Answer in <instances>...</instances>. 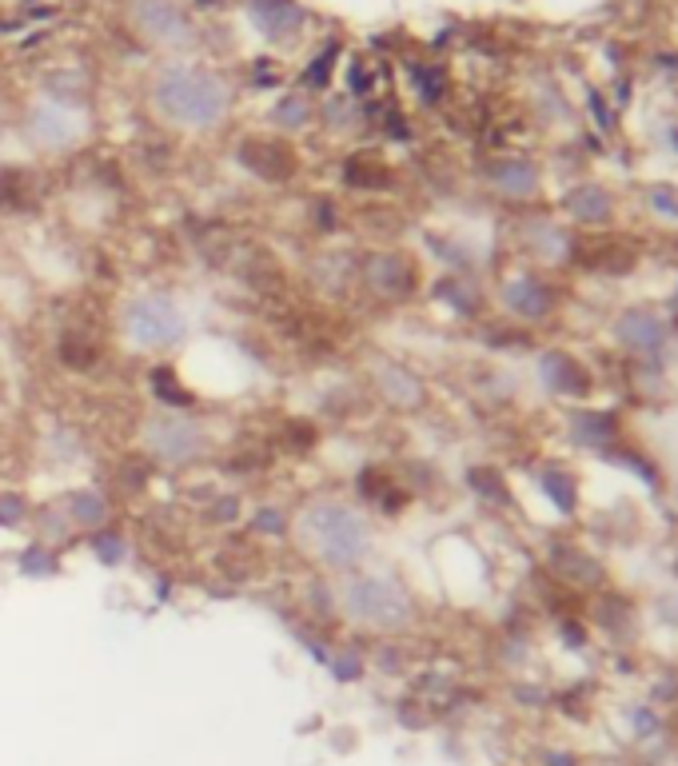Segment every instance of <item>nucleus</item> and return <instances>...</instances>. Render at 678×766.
<instances>
[{"label":"nucleus","instance_id":"1","mask_svg":"<svg viewBox=\"0 0 678 766\" xmlns=\"http://www.w3.org/2000/svg\"><path fill=\"white\" fill-rule=\"evenodd\" d=\"M153 108L164 125L188 128V132H212L232 112V88L216 72L191 65L160 68L153 80Z\"/></svg>","mask_w":678,"mask_h":766},{"label":"nucleus","instance_id":"2","mask_svg":"<svg viewBox=\"0 0 678 766\" xmlns=\"http://www.w3.org/2000/svg\"><path fill=\"white\" fill-rule=\"evenodd\" d=\"M299 543L332 571H355L372 556V523L344 499H316L296 519Z\"/></svg>","mask_w":678,"mask_h":766},{"label":"nucleus","instance_id":"3","mask_svg":"<svg viewBox=\"0 0 678 766\" xmlns=\"http://www.w3.org/2000/svg\"><path fill=\"white\" fill-rule=\"evenodd\" d=\"M495 299L503 307V320L535 332L563 316V284L543 268H531V264H519V268L499 272L495 284Z\"/></svg>","mask_w":678,"mask_h":766},{"label":"nucleus","instance_id":"4","mask_svg":"<svg viewBox=\"0 0 678 766\" xmlns=\"http://www.w3.org/2000/svg\"><path fill=\"white\" fill-rule=\"evenodd\" d=\"M344 611L372 631H403L415 619V603L392 574H352L344 587Z\"/></svg>","mask_w":678,"mask_h":766},{"label":"nucleus","instance_id":"5","mask_svg":"<svg viewBox=\"0 0 678 766\" xmlns=\"http://www.w3.org/2000/svg\"><path fill=\"white\" fill-rule=\"evenodd\" d=\"M611 340L635 367L650 372V367H662L675 344V320L667 316V307L622 304L611 316Z\"/></svg>","mask_w":678,"mask_h":766},{"label":"nucleus","instance_id":"6","mask_svg":"<svg viewBox=\"0 0 678 766\" xmlns=\"http://www.w3.org/2000/svg\"><path fill=\"white\" fill-rule=\"evenodd\" d=\"M120 327H125V340L136 352H168V347H176L188 335V316H184L173 296L140 292L120 312Z\"/></svg>","mask_w":678,"mask_h":766},{"label":"nucleus","instance_id":"7","mask_svg":"<svg viewBox=\"0 0 678 766\" xmlns=\"http://www.w3.org/2000/svg\"><path fill=\"white\" fill-rule=\"evenodd\" d=\"M144 448H148V455H153L156 463H164V468H191L196 460H204L212 448L208 431L200 428V423L191 420V415H180V412H156L144 420Z\"/></svg>","mask_w":678,"mask_h":766},{"label":"nucleus","instance_id":"8","mask_svg":"<svg viewBox=\"0 0 678 766\" xmlns=\"http://www.w3.org/2000/svg\"><path fill=\"white\" fill-rule=\"evenodd\" d=\"M567 228H574L579 236L591 232H615L622 228L627 216V196L611 188L607 180H574L571 188L559 196V212H554Z\"/></svg>","mask_w":678,"mask_h":766},{"label":"nucleus","instance_id":"9","mask_svg":"<svg viewBox=\"0 0 678 766\" xmlns=\"http://www.w3.org/2000/svg\"><path fill=\"white\" fill-rule=\"evenodd\" d=\"M579 232L567 228L554 212H523L515 220V252L531 268L559 272L574 259Z\"/></svg>","mask_w":678,"mask_h":766},{"label":"nucleus","instance_id":"10","mask_svg":"<svg viewBox=\"0 0 678 766\" xmlns=\"http://www.w3.org/2000/svg\"><path fill=\"white\" fill-rule=\"evenodd\" d=\"M535 375L543 383V392L559 403L583 407V403H591L599 395V372L579 352H571V347H543Z\"/></svg>","mask_w":678,"mask_h":766},{"label":"nucleus","instance_id":"11","mask_svg":"<svg viewBox=\"0 0 678 766\" xmlns=\"http://www.w3.org/2000/svg\"><path fill=\"white\" fill-rule=\"evenodd\" d=\"M355 284L363 292H372L380 304H403L407 296L420 292V268L400 248L367 252L363 259H355Z\"/></svg>","mask_w":678,"mask_h":766},{"label":"nucleus","instance_id":"12","mask_svg":"<svg viewBox=\"0 0 678 766\" xmlns=\"http://www.w3.org/2000/svg\"><path fill=\"white\" fill-rule=\"evenodd\" d=\"M543 563H547V574H551L559 587H567V591L595 595L607 587V567H602V559L595 556L591 547L579 543V539H571V536H554L551 543H547Z\"/></svg>","mask_w":678,"mask_h":766},{"label":"nucleus","instance_id":"13","mask_svg":"<svg viewBox=\"0 0 678 766\" xmlns=\"http://www.w3.org/2000/svg\"><path fill=\"white\" fill-rule=\"evenodd\" d=\"M627 435H631V428H627V415H622L619 407H595V403L567 407V440H571L574 448L599 455V460L611 448H619Z\"/></svg>","mask_w":678,"mask_h":766},{"label":"nucleus","instance_id":"14","mask_svg":"<svg viewBox=\"0 0 678 766\" xmlns=\"http://www.w3.org/2000/svg\"><path fill=\"white\" fill-rule=\"evenodd\" d=\"M483 184L507 204H535L543 196V168L527 156H491L483 164Z\"/></svg>","mask_w":678,"mask_h":766},{"label":"nucleus","instance_id":"15","mask_svg":"<svg viewBox=\"0 0 678 766\" xmlns=\"http://www.w3.org/2000/svg\"><path fill=\"white\" fill-rule=\"evenodd\" d=\"M132 29L160 48H188L196 37L188 12L176 0H132Z\"/></svg>","mask_w":678,"mask_h":766},{"label":"nucleus","instance_id":"16","mask_svg":"<svg viewBox=\"0 0 678 766\" xmlns=\"http://www.w3.org/2000/svg\"><path fill=\"white\" fill-rule=\"evenodd\" d=\"M587 619L595 635H607L615 642H631L639 635V603L615 587H602L587 599Z\"/></svg>","mask_w":678,"mask_h":766},{"label":"nucleus","instance_id":"17","mask_svg":"<svg viewBox=\"0 0 678 766\" xmlns=\"http://www.w3.org/2000/svg\"><path fill=\"white\" fill-rule=\"evenodd\" d=\"M236 160L264 184H287L299 173V156L284 140H272V136H248L236 148Z\"/></svg>","mask_w":678,"mask_h":766},{"label":"nucleus","instance_id":"18","mask_svg":"<svg viewBox=\"0 0 678 766\" xmlns=\"http://www.w3.org/2000/svg\"><path fill=\"white\" fill-rule=\"evenodd\" d=\"M372 383H375V392H380V400L387 403V407H395V412H420L423 403H428V383H423V375L411 372V367L400 364V360H380V364L372 367Z\"/></svg>","mask_w":678,"mask_h":766},{"label":"nucleus","instance_id":"19","mask_svg":"<svg viewBox=\"0 0 678 766\" xmlns=\"http://www.w3.org/2000/svg\"><path fill=\"white\" fill-rule=\"evenodd\" d=\"M431 292H435V299L448 304L459 320H479L483 312H488V292L479 287L475 276H463V272H448V276H440Z\"/></svg>","mask_w":678,"mask_h":766},{"label":"nucleus","instance_id":"20","mask_svg":"<svg viewBox=\"0 0 678 766\" xmlns=\"http://www.w3.org/2000/svg\"><path fill=\"white\" fill-rule=\"evenodd\" d=\"M631 208L642 212V220H647L650 228L678 236V180H650V184H642V192L635 196Z\"/></svg>","mask_w":678,"mask_h":766},{"label":"nucleus","instance_id":"21","mask_svg":"<svg viewBox=\"0 0 678 766\" xmlns=\"http://www.w3.org/2000/svg\"><path fill=\"white\" fill-rule=\"evenodd\" d=\"M535 483H539V491L551 499V508L559 511V515H567V519L579 515V508H583V483H579V475H574L567 463H543V468L535 471Z\"/></svg>","mask_w":678,"mask_h":766},{"label":"nucleus","instance_id":"22","mask_svg":"<svg viewBox=\"0 0 678 766\" xmlns=\"http://www.w3.org/2000/svg\"><path fill=\"white\" fill-rule=\"evenodd\" d=\"M355 488H360L363 503H375L383 515H400V511L407 508V499H411L407 491L395 483L392 471H383V468H363L360 479H355Z\"/></svg>","mask_w":678,"mask_h":766},{"label":"nucleus","instance_id":"23","mask_svg":"<svg viewBox=\"0 0 678 766\" xmlns=\"http://www.w3.org/2000/svg\"><path fill=\"white\" fill-rule=\"evenodd\" d=\"M248 9L268 40H292L299 32V20H304L296 0H252Z\"/></svg>","mask_w":678,"mask_h":766},{"label":"nucleus","instance_id":"24","mask_svg":"<svg viewBox=\"0 0 678 766\" xmlns=\"http://www.w3.org/2000/svg\"><path fill=\"white\" fill-rule=\"evenodd\" d=\"M65 511L77 531H100L112 519V499L100 488H77L65 499Z\"/></svg>","mask_w":678,"mask_h":766},{"label":"nucleus","instance_id":"25","mask_svg":"<svg viewBox=\"0 0 678 766\" xmlns=\"http://www.w3.org/2000/svg\"><path fill=\"white\" fill-rule=\"evenodd\" d=\"M96 360H100V344H96L88 332L72 327V332L60 335V364H65L68 372H92Z\"/></svg>","mask_w":678,"mask_h":766},{"label":"nucleus","instance_id":"26","mask_svg":"<svg viewBox=\"0 0 678 766\" xmlns=\"http://www.w3.org/2000/svg\"><path fill=\"white\" fill-rule=\"evenodd\" d=\"M344 180L352 184V188H363V192H380V188H392V168L383 160H375V156H352V160L344 164Z\"/></svg>","mask_w":678,"mask_h":766},{"label":"nucleus","instance_id":"27","mask_svg":"<svg viewBox=\"0 0 678 766\" xmlns=\"http://www.w3.org/2000/svg\"><path fill=\"white\" fill-rule=\"evenodd\" d=\"M148 383H153V395L160 400V407H168V412H184V407L196 403V395L184 387L180 375H176L173 367L156 364L153 372H148Z\"/></svg>","mask_w":678,"mask_h":766},{"label":"nucleus","instance_id":"28","mask_svg":"<svg viewBox=\"0 0 678 766\" xmlns=\"http://www.w3.org/2000/svg\"><path fill=\"white\" fill-rule=\"evenodd\" d=\"M468 488L491 508H511V488L499 468H468Z\"/></svg>","mask_w":678,"mask_h":766},{"label":"nucleus","instance_id":"29","mask_svg":"<svg viewBox=\"0 0 678 766\" xmlns=\"http://www.w3.org/2000/svg\"><path fill=\"white\" fill-rule=\"evenodd\" d=\"M72 519H68L65 503H48V508L37 511V543H48V547H60L72 539Z\"/></svg>","mask_w":678,"mask_h":766},{"label":"nucleus","instance_id":"30","mask_svg":"<svg viewBox=\"0 0 678 766\" xmlns=\"http://www.w3.org/2000/svg\"><path fill=\"white\" fill-rule=\"evenodd\" d=\"M37 204V188L29 184V173H20V168H9V173H0V208L4 212H24Z\"/></svg>","mask_w":678,"mask_h":766},{"label":"nucleus","instance_id":"31","mask_svg":"<svg viewBox=\"0 0 678 766\" xmlns=\"http://www.w3.org/2000/svg\"><path fill=\"white\" fill-rule=\"evenodd\" d=\"M92 556L100 559L105 567H116V563H125V556H128V543H125V536L120 531H96L92 536Z\"/></svg>","mask_w":678,"mask_h":766},{"label":"nucleus","instance_id":"32","mask_svg":"<svg viewBox=\"0 0 678 766\" xmlns=\"http://www.w3.org/2000/svg\"><path fill=\"white\" fill-rule=\"evenodd\" d=\"M20 567H24V574H52L60 567V559L48 543H32L29 551L20 556Z\"/></svg>","mask_w":678,"mask_h":766},{"label":"nucleus","instance_id":"33","mask_svg":"<svg viewBox=\"0 0 678 766\" xmlns=\"http://www.w3.org/2000/svg\"><path fill=\"white\" fill-rule=\"evenodd\" d=\"M29 519V499L20 491H0V527H20Z\"/></svg>","mask_w":678,"mask_h":766},{"label":"nucleus","instance_id":"34","mask_svg":"<svg viewBox=\"0 0 678 766\" xmlns=\"http://www.w3.org/2000/svg\"><path fill=\"white\" fill-rule=\"evenodd\" d=\"M332 65H335V48H332V52H320V57L312 60V68L304 72V85L312 88V92L327 88V77H332Z\"/></svg>","mask_w":678,"mask_h":766},{"label":"nucleus","instance_id":"35","mask_svg":"<svg viewBox=\"0 0 678 766\" xmlns=\"http://www.w3.org/2000/svg\"><path fill=\"white\" fill-rule=\"evenodd\" d=\"M307 116H312V108H307V100H296V96H292V100H284V105L276 108V120L284 128H304Z\"/></svg>","mask_w":678,"mask_h":766},{"label":"nucleus","instance_id":"36","mask_svg":"<svg viewBox=\"0 0 678 766\" xmlns=\"http://www.w3.org/2000/svg\"><path fill=\"white\" fill-rule=\"evenodd\" d=\"M420 96L423 100H428V105H435V100H440L443 96V72L440 68H420Z\"/></svg>","mask_w":678,"mask_h":766},{"label":"nucleus","instance_id":"37","mask_svg":"<svg viewBox=\"0 0 678 766\" xmlns=\"http://www.w3.org/2000/svg\"><path fill=\"white\" fill-rule=\"evenodd\" d=\"M256 531H268V536H284L287 531V515L276 508H259L256 511Z\"/></svg>","mask_w":678,"mask_h":766},{"label":"nucleus","instance_id":"38","mask_svg":"<svg viewBox=\"0 0 678 766\" xmlns=\"http://www.w3.org/2000/svg\"><path fill=\"white\" fill-rule=\"evenodd\" d=\"M667 316L678 320V284H675V296H670V304H667Z\"/></svg>","mask_w":678,"mask_h":766},{"label":"nucleus","instance_id":"39","mask_svg":"<svg viewBox=\"0 0 678 766\" xmlns=\"http://www.w3.org/2000/svg\"><path fill=\"white\" fill-rule=\"evenodd\" d=\"M675 503H678V483H675Z\"/></svg>","mask_w":678,"mask_h":766},{"label":"nucleus","instance_id":"40","mask_svg":"<svg viewBox=\"0 0 678 766\" xmlns=\"http://www.w3.org/2000/svg\"><path fill=\"white\" fill-rule=\"evenodd\" d=\"M675 574H678V559H675Z\"/></svg>","mask_w":678,"mask_h":766}]
</instances>
